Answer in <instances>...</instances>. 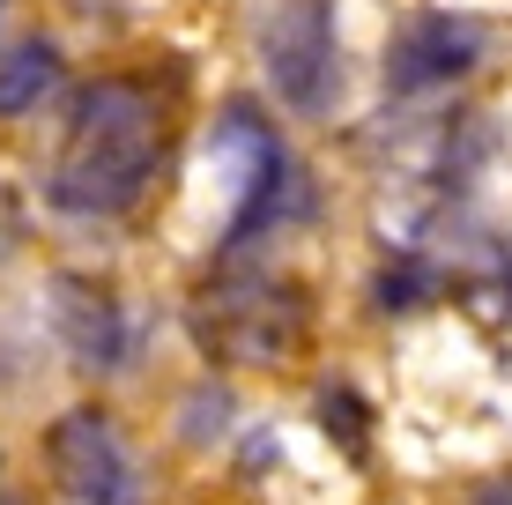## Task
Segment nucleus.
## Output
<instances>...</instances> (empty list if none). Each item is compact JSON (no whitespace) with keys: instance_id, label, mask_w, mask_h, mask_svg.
I'll use <instances>...</instances> for the list:
<instances>
[{"instance_id":"nucleus-1","label":"nucleus","mask_w":512,"mask_h":505,"mask_svg":"<svg viewBox=\"0 0 512 505\" xmlns=\"http://www.w3.org/2000/svg\"><path fill=\"white\" fill-rule=\"evenodd\" d=\"M156 156H164V104H156V90H141L127 75L90 82L75 97V119H67L52 194L67 208H82V216H112L149 186Z\"/></svg>"},{"instance_id":"nucleus-2","label":"nucleus","mask_w":512,"mask_h":505,"mask_svg":"<svg viewBox=\"0 0 512 505\" xmlns=\"http://www.w3.org/2000/svg\"><path fill=\"white\" fill-rule=\"evenodd\" d=\"M193 327H201V350L238 357V364H282L305 342V298L275 275H231L216 283L201 305H193Z\"/></svg>"},{"instance_id":"nucleus-3","label":"nucleus","mask_w":512,"mask_h":505,"mask_svg":"<svg viewBox=\"0 0 512 505\" xmlns=\"http://www.w3.org/2000/svg\"><path fill=\"white\" fill-rule=\"evenodd\" d=\"M260 67L290 112H320L334 90V8L327 0H268L260 15Z\"/></svg>"},{"instance_id":"nucleus-4","label":"nucleus","mask_w":512,"mask_h":505,"mask_svg":"<svg viewBox=\"0 0 512 505\" xmlns=\"http://www.w3.org/2000/svg\"><path fill=\"white\" fill-rule=\"evenodd\" d=\"M52 468H60L67 498H82V505H127V446H119L112 416L67 409L60 424H52Z\"/></svg>"},{"instance_id":"nucleus-5","label":"nucleus","mask_w":512,"mask_h":505,"mask_svg":"<svg viewBox=\"0 0 512 505\" xmlns=\"http://www.w3.org/2000/svg\"><path fill=\"white\" fill-rule=\"evenodd\" d=\"M475 52H483V23L475 15H416L394 38L386 75H394V90H438V82L468 75Z\"/></svg>"},{"instance_id":"nucleus-6","label":"nucleus","mask_w":512,"mask_h":505,"mask_svg":"<svg viewBox=\"0 0 512 505\" xmlns=\"http://www.w3.org/2000/svg\"><path fill=\"white\" fill-rule=\"evenodd\" d=\"M52 90H60V52H52V38H23V45L0 52V119L38 112Z\"/></svg>"},{"instance_id":"nucleus-7","label":"nucleus","mask_w":512,"mask_h":505,"mask_svg":"<svg viewBox=\"0 0 512 505\" xmlns=\"http://www.w3.org/2000/svg\"><path fill=\"white\" fill-rule=\"evenodd\" d=\"M60 305L75 312V357H82V364H112V357H119V312L104 305V298H90L82 283H67Z\"/></svg>"},{"instance_id":"nucleus-8","label":"nucleus","mask_w":512,"mask_h":505,"mask_svg":"<svg viewBox=\"0 0 512 505\" xmlns=\"http://www.w3.org/2000/svg\"><path fill=\"white\" fill-rule=\"evenodd\" d=\"M475 505H512V468H505V476H490L483 491H475Z\"/></svg>"}]
</instances>
